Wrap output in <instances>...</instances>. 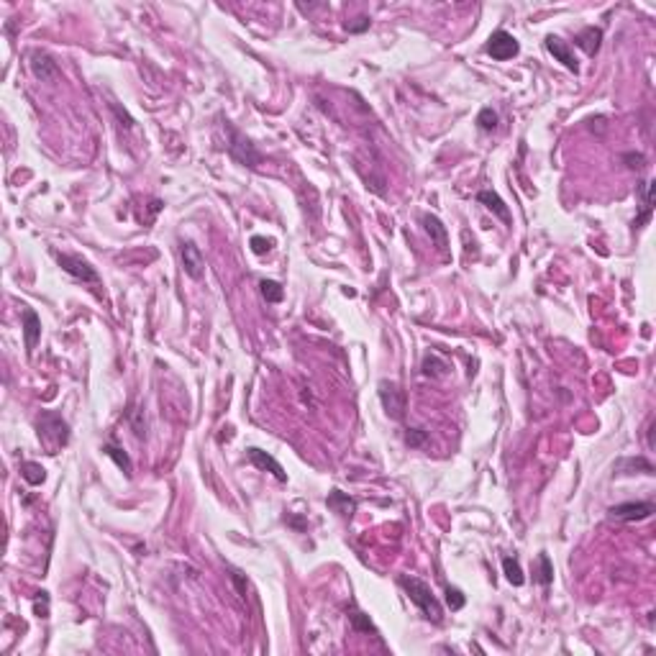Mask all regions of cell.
I'll return each mask as SVG.
<instances>
[{
	"label": "cell",
	"instance_id": "ffe728a7",
	"mask_svg": "<svg viewBox=\"0 0 656 656\" xmlns=\"http://www.w3.org/2000/svg\"><path fill=\"white\" fill-rule=\"evenodd\" d=\"M536 582L548 587L554 582V567H551V559L548 554H539V569H536Z\"/></svg>",
	"mask_w": 656,
	"mask_h": 656
},
{
	"label": "cell",
	"instance_id": "ba28073f",
	"mask_svg": "<svg viewBox=\"0 0 656 656\" xmlns=\"http://www.w3.org/2000/svg\"><path fill=\"white\" fill-rule=\"evenodd\" d=\"M654 513V502H620L610 508V518L633 523V520H646Z\"/></svg>",
	"mask_w": 656,
	"mask_h": 656
},
{
	"label": "cell",
	"instance_id": "ac0fdd59",
	"mask_svg": "<svg viewBox=\"0 0 656 656\" xmlns=\"http://www.w3.org/2000/svg\"><path fill=\"white\" fill-rule=\"evenodd\" d=\"M446 369H449V364L444 362L441 356H436V354H428L423 359V374H428V377H444Z\"/></svg>",
	"mask_w": 656,
	"mask_h": 656
},
{
	"label": "cell",
	"instance_id": "6da1fadb",
	"mask_svg": "<svg viewBox=\"0 0 656 656\" xmlns=\"http://www.w3.org/2000/svg\"><path fill=\"white\" fill-rule=\"evenodd\" d=\"M400 587L408 592V598L421 607V613L433 623H441V603L436 600V595L431 592V587L418 577H411V574H402L400 577Z\"/></svg>",
	"mask_w": 656,
	"mask_h": 656
},
{
	"label": "cell",
	"instance_id": "f1b7e54d",
	"mask_svg": "<svg viewBox=\"0 0 656 656\" xmlns=\"http://www.w3.org/2000/svg\"><path fill=\"white\" fill-rule=\"evenodd\" d=\"M626 162H631L628 167H633V169H641V167H644V157H641V154H626Z\"/></svg>",
	"mask_w": 656,
	"mask_h": 656
},
{
	"label": "cell",
	"instance_id": "7402d4cb",
	"mask_svg": "<svg viewBox=\"0 0 656 656\" xmlns=\"http://www.w3.org/2000/svg\"><path fill=\"white\" fill-rule=\"evenodd\" d=\"M328 505L331 508H336L341 515H352V510H354V500H349L343 492H339V490H333L331 492V498H328Z\"/></svg>",
	"mask_w": 656,
	"mask_h": 656
},
{
	"label": "cell",
	"instance_id": "44dd1931",
	"mask_svg": "<svg viewBox=\"0 0 656 656\" xmlns=\"http://www.w3.org/2000/svg\"><path fill=\"white\" fill-rule=\"evenodd\" d=\"M106 454H108L110 459L118 464V470H123L126 474H131V459H128V454L123 449H118V446H113V444H106Z\"/></svg>",
	"mask_w": 656,
	"mask_h": 656
},
{
	"label": "cell",
	"instance_id": "5b68a950",
	"mask_svg": "<svg viewBox=\"0 0 656 656\" xmlns=\"http://www.w3.org/2000/svg\"><path fill=\"white\" fill-rule=\"evenodd\" d=\"M485 51L490 54L492 59H498V62H505V59H513L515 54L520 51V44L518 39L513 36V34H508V31H495L490 39H487V44H485Z\"/></svg>",
	"mask_w": 656,
	"mask_h": 656
},
{
	"label": "cell",
	"instance_id": "4fadbf2b",
	"mask_svg": "<svg viewBox=\"0 0 656 656\" xmlns=\"http://www.w3.org/2000/svg\"><path fill=\"white\" fill-rule=\"evenodd\" d=\"M477 200H480V203L487 208V210H492V213H495V216H498L502 223L510 226V210H508V206L502 203V197H500L495 190H482L480 195H477Z\"/></svg>",
	"mask_w": 656,
	"mask_h": 656
},
{
	"label": "cell",
	"instance_id": "d6986e66",
	"mask_svg": "<svg viewBox=\"0 0 656 656\" xmlns=\"http://www.w3.org/2000/svg\"><path fill=\"white\" fill-rule=\"evenodd\" d=\"M21 474H23V480L29 482V485H41L44 482V467L41 464H36V461H23L21 464Z\"/></svg>",
	"mask_w": 656,
	"mask_h": 656
},
{
	"label": "cell",
	"instance_id": "484cf974",
	"mask_svg": "<svg viewBox=\"0 0 656 656\" xmlns=\"http://www.w3.org/2000/svg\"><path fill=\"white\" fill-rule=\"evenodd\" d=\"M269 249H272V241H269V239H265V236H254V239H252V252H254V254L262 256L267 254Z\"/></svg>",
	"mask_w": 656,
	"mask_h": 656
},
{
	"label": "cell",
	"instance_id": "4316f807",
	"mask_svg": "<svg viewBox=\"0 0 656 656\" xmlns=\"http://www.w3.org/2000/svg\"><path fill=\"white\" fill-rule=\"evenodd\" d=\"M423 441H426V431H421V428H408V433H405V444H408V446H421Z\"/></svg>",
	"mask_w": 656,
	"mask_h": 656
},
{
	"label": "cell",
	"instance_id": "8992f818",
	"mask_svg": "<svg viewBox=\"0 0 656 656\" xmlns=\"http://www.w3.org/2000/svg\"><path fill=\"white\" fill-rule=\"evenodd\" d=\"M180 259H182V269H185L187 277L203 280V274H206V256L200 252V246H195L193 241H182Z\"/></svg>",
	"mask_w": 656,
	"mask_h": 656
},
{
	"label": "cell",
	"instance_id": "d4e9b609",
	"mask_svg": "<svg viewBox=\"0 0 656 656\" xmlns=\"http://www.w3.org/2000/svg\"><path fill=\"white\" fill-rule=\"evenodd\" d=\"M446 603H449L451 610H461L467 600H464V595H461L457 587H449V590H446Z\"/></svg>",
	"mask_w": 656,
	"mask_h": 656
},
{
	"label": "cell",
	"instance_id": "603a6c76",
	"mask_svg": "<svg viewBox=\"0 0 656 656\" xmlns=\"http://www.w3.org/2000/svg\"><path fill=\"white\" fill-rule=\"evenodd\" d=\"M259 287H262V295H265L267 303H280V300L284 297L282 287L274 282V280H262V282H259Z\"/></svg>",
	"mask_w": 656,
	"mask_h": 656
},
{
	"label": "cell",
	"instance_id": "30bf717a",
	"mask_svg": "<svg viewBox=\"0 0 656 656\" xmlns=\"http://www.w3.org/2000/svg\"><path fill=\"white\" fill-rule=\"evenodd\" d=\"M546 49H548V54L557 59V62H561V64H564L569 72H574V75H577L579 64H577V59H574V51L569 49L567 41H561L559 36H554V34H551V36H546Z\"/></svg>",
	"mask_w": 656,
	"mask_h": 656
},
{
	"label": "cell",
	"instance_id": "5bb4252c",
	"mask_svg": "<svg viewBox=\"0 0 656 656\" xmlns=\"http://www.w3.org/2000/svg\"><path fill=\"white\" fill-rule=\"evenodd\" d=\"M423 226H426V231H428L431 241L436 244V249H439L441 254H446V246H449V234H446V226L441 223L436 216H423Z\"/></svg>",
	"mask_w": 656,
	"mask_h": 656
},
{
	"label": "cell",
	"instance_id": "9c48e42d",
	"mask_svg": "<svg viewBox=\"0 0 656 656\" xmlns=\"http://www.w3.org/2000/svg\"><path fill=\"white\" fill-rule=\"evenodd\" d=\"M29 67H31V72H34V77L41 80V82H51V80L59 77L57 62H54L47 51H31Z\"/></svg>",
	"mask_w": 656,
	"mask_h": 656
},
{
	"label": "cell",
	"instance_id": "7a4b0ae2",
	"mask_svg": "<svg viewBox=\"0 0 656 656\" xmlns=\"http://www.w3.org/2000/svg\"><path fill=\"white\" fill-rule=\"evenodd\" d=\"M39 439L47 441L51 454H54V451H57L59 446H64L69 439L67 423L62 421L59 415H54V413H44L39 418Z\"/></svg>",
	"mask_w": 656,
	"mask_h": 656
},
{
	"label": "cell",
	"instance_id": "cb8c5ba5",
	"mask_svg": "<svg viewBox=\"0 0 656 656\" xmlns=\"http://www.w3.org/2000/svg\"><path fill=\"white\" fill-rule=\"evenodd\" d=\"M477 123H480L482 131H495V126H498V113L492 108H482L480 116H477Z\"/></svg>",
	"mask_w": 656,
	"mask_h": 656
},
{
	"label": "cell",
	"instance_id": "2e32d148",
	"mask_svg": "<svg viewBox=\"0 0 656 656\" xmlns=\"http://www.w3.org/2000/svg\"><path fill=\"white\" fill-rule=\"evenodd\" d=\"M502 572H505V577H508L510 585H515V587H520V585L526 582V577H523V569H520V564H518V559H510V557L502 559Z\"/></svg>",
	"mask_w": 656,
	"mask_h": 656
},
{
	"label": "cell",
	"instance_id": "83f0119b",
	"mask_svg": "<svg viewBox=\"0 0 656 656\" xmlns=\"http://www.w3.org/2000/svg\"><path fill=\"white\" fill-rule=\"evenodd\" d=\"M352 623H354V628H359V631H374V626L364 618V613H354Z\"/></svg>",
	"mask_w": 656,
	"mask_h": 656
},
{
	"label": "cell",
	"instance_id": "3957f363",
	"mask_svg": "<svg viewBox=\"0 0 656 656\" xmlns=\"http://www.w3.org/2000/svg\"><path fill=\"white\" fill-rule=\"evenodd\" d=\"M380 400H382L385 413L390 415L392 421H402L405 408H408V398H405V390H402L400 385L382 380V382H380Z\"/></svg>",
	"mask_w": 656,
	"mask_h": 656
},
{
	"label": "cell",
	"instance_id": "e0dca14e",
	"mask_svg": "<svg viewBox=\"0 0 656 656\" xmlns=\"http://www.w3.org/2000/svg\"><path fill=\"white\" fill-rule=\"evenodd\" d=\"M616 470H618V474H633L636 470H644L646 474H651V472H654V467H651L646 459H641V457H638V459H620L616 464Z\"/></svg>",
	"mask_w": 656,
	"mask_h": 656
},
{
	"label": "cell",
	"instance_id": "9a60e30c",
	"mask_svg": "<svg viewBox=\"0 0 656 656\" xmlns=\"http://www.w3.org/2000/svg\"><path fill=\"white\" fill-rule=\"evenodd\" d=\"M600 41H603V31L595 29V26H587V29H582L577 34L574 44H577V47L585 51V54L595 57V54H598V49H600Z\"/></svg>",
	"mask_w": 656,
	"mask_h": 656
},
{
	"label": "cell",
	"instance_id": "7c38bea8",
	"mask_svg": "<svg viewBox=\"0 0 656 656\" xmlns=\"http://www.w3.org/2000/svg\"><path fill=\"white\" fill-rule=\"evenodd\" d=\"M21 321H23V339H26V352H34L36 349V343H39V336H41V318L36 315V311H31V308H23V315H21Z\"/></svg>",
	"mask_w": 656,
	"mask_h": 656
},
{
	"label": "cell",
	"instance_id": "52a82bcc",
	"mask_svg": "<svg viewBox=\"0 0 656 656\" xmlns=\"http://www.w3.org/2000/svg\"><path fill=\"white\" fill-rule=\"evenodd\" d=\"M231 131V144H228V151H231V157L239 159L241 165H249V167H256L259 162H262V154L256 151L249 141L244 138V134L241 131H236V128H228Z\"/></svg>",
	"mask_w": 656,
	"mask_h": 656
},
{
	"label": "cell",
	"instance_id": "8fae6325",
	"mask_svg": "<svg viewBox=\"0 0 656 656\" xmlns=\"http://www.w3.org/2000/svg\"><path fill=\"white\" fill-rule=\"evenodd\" d=\"M246 457L252 459V464H254V467H259V470H265V472H272L274 480L287 482V474H284L282 464L274 459V457H269L267 451H262V449H256V446H252V449H246Z\"/></svg>",
	"mask_w": 656,
	"mask_h": 656
},
{
	"label": "cell",
	"instance_id": "277c9868",
	"mask_svg": "<svg viewBox=\"0 0 656 656\" xmlns=\"http://www.w3.org/2000/svg\"><path fill=\"white\" fill-rule=\"evenodd\" d=\"M57 262H59V267H62L64 272L72 274V277H75V280H80V282L100 284L98 272H95V267L90 265L88 259L75 256V254H57Z\"/></svg>",
	"mask_w": 656,
	"mask_h": 656
}]
</instances>
